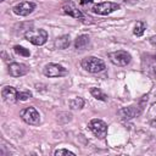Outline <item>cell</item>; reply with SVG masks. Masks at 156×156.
<instances>
[{
  "label": "cell",
  "mask_w": 156,
  "mask_h": 156,
  "mask_svg": "<svg viewBox=\"0 0 156 156\" xmlns=\"http://www.w3.org/2000/svg\"><path fill=\"white\" fill-rule=\"evenodd\" d=\"M80 65L85 71H88L90 73H100V72L105 71V68H106L105 62L101 58L95 57V56H88V57L83 58Z\"/></svg>",
  "instance_id": "cell-1"
},
{
  "label": "cell",
  "mask_w": 156,
  "mask_h": 156,
  "mask_svg": "<svg viewBox=\"0 0 156 156\" xmlns=\"http://www.w3.org/2000/svg\"><path fill=\"white\" fill-rule=\"evenodd\" d=\"M24 38L29 43L40 46V45H44L46 43V40H48V32L45 29H37V30L29 29V30H27L24 33Z\"/></svg>",
  "instance_id": "cell-2"
},
{
  "label": "cell",
  "mask_w": 156,
  "mask_h": 156,
  "mask_svg": "<svg viewBox=\"0 0 156 156\" xmlns=\"http://www.w3.org/2000/svg\"><path fill=\"white\" fill-rule=\"evenodd\" d=\"M21 118L27 123V124H30V126H38L40 123V115L39 112L35 110V107L33 106H29V107H26L21 111Z\"/></svg>",
  "instance_id": "cell-3"
},
{
  "label": "cell",
  "mask_w": 156,
  "mask_h": 156,
  "mask_svg": "<svg viewBox=\"0 0 156 156\" xmlns=\"http://www.w3.org/2000/svg\"><path fill=\"white\" fill-rule=\"evenodd\" d=\"M108 58L116 66H127L132 61V56L129 55V52H127L124 50H118V51L110 52Z\"/></svg>",
  "instance_id": "cell-4"
},
{
  "label": "cell",
  "mask_w": 156,
  "mask_h": 156,
  "mask_svg": "<svg viewBox=\"0 0 156 156\" xmlns=\"http://www.w3.org/2000/svg\"><path fill=\"white\" fill-rule=\"evenodd\" d=\"M121 6L117 2H112V1H105V2H100L93 6L91 11L96 15H101V16H106L112 13L113 11L118 10Z\"/></svg>",
  "instance_id": "cell-5"
},
{
  "label": "cell",
  "mask_w": 156,
  "mask_h": 156,
  "mask_svg": "<svg viewBox=\"0 0 156 156\" xmlns=\"http://www.w3.org/2000/svg\"><path fill=\"white\" fill-rule=\"evenodd\" d=\"M43 73L49 77V78H55V77H63V76H67V69L58 65V63H48L45 65L44 69H43Z\"/></svg>",
  "instance_id": "cell-6"
},
{
  "label": "cell",
  "mask_w": 156,
  "mask_h": 156,
  "mask_svg": "<svg viewBox=\"0 0 156 156\" xmlns=\"http://www.w3.org/2000/svg\"><path fill=\"white\" fill-rule=\"evenodd\" d=\"M89 129L93 132V134L95 136H98L99 139H104L107 135V126L104 121L94 118L89 122Z\"/></svg>",
  "instance_id": "cell-7"
},
{
  "label": "cell",
  "mask_w": 156,
  "mask_h": 156,
  "mask_svg": "<svg viewBox=\"0 0 156 156\" xmlns=\"http://www.w3.org/2000/svg\"><path fill=\"white\" fill-rule=\"evenodd\" d=\"M35 9V4L30 1H22L12 7V11L18 16H28Z\"/></svg>",
  "instance_id": "cell-8"
},
{
  "label": "cell",
  "mask_w": 156,
  "mask_h": 156,
  "mask_svg": "<svg viewBox=\"0 0 156 156\" xmlns=\"http://www.w3.org/2000/svg\"><path fill=\"white\" fill-rule=\"evenodd\" d=\"M62 10H63V12H65L66 15L72 16V17H74V18H77V20H80V21L85 20V16L83 15V12H82L80 10H78V7H77L72 1L65 2V4L62 5Z\"/></svg>",
  "instance_id": "cell-9"
},
{
  "label": "cell",
  "mask_w": 156,
  "mask_h": 156,
  "mask_svg": "<svg viewBox=\"0 0 156 156\" xmlns=\"http://www.w3.org/2000/svg\"><path fill=\"white\" fill-rule=\"evenodd\" d=\"M140 113H141V108L139 106H135V105H132V106H128V107H123V108H121L118 111V115L123 119H130V118L138 117Z\"/></svg>",
  "instance_id": "cell-10"
},
{
  "label": "cell",
  "mask_w": 156,
  "mask_h": 156,
  "mask_svg": "<svg viewBox=\"0 0 156 156\" xmlns=\"http://www.w3.org/2000/svg\"><path fill=\"white\" fill-rule=\"evenodd\" d=\"M9 73L12 77H22V76L28 73V67L23 63L12 62L9 65Z\"/></svg>",
  "instance_id": "cell-11"
},
{
  "label": "cell",
  "mask_w": 156,
  "mask_h": 156,
  "mask_svg": "<svg viewBox=\"0 0 156 156\" xmlns=\"http://www.w3.org/2000/svg\"><path fill=\"white\" fill-rule=\"evenodd\" d=\"M1 96L4 99L5 102L7 104H13L17 101V90L13 88V87H10V85H6L2 88L1 90Z\"/></svg>",
  "instance_id": "cell-12"
},
{
  "label": "cell",
  "mask_w": 156,
  "mask_h": 156,
  "mask_svg": "<svg viewBox=\"0 0 156 156\" xmlns=\"http://www.w3.org/2000/svg\"><path fill=\"white\" fill-rule=\"evenodd\" d=\"M90 44V39L88 35L82 34L79 37H77V39L74 40V48L77 50H85Z\"/></svg>",
  "instance_id": "cell-13"
},
{
  "label": "cell",
  "mask_w": 156,
  "mask_h": 156,
  "mask_svg": "<svg viewBox=\"0 0 156 156\" xmlns=\"http://www.w3.org/2000/svg\"><path fill=\"white\" fill-rule=\"evenodd\" d=\"M71 44V40H69V35H62L60 38H57L54 43L55 48L58 49V50H63V49H67Z\"/></svg>",
  "instance_id": "cell-14"
},
{
  "label": "cell",
  "mask_w": 156,
  "mask_h": 156,
  "mask_svg": "<svg viewBox=\"0 0 156 156\" xmlns=\"http://www.w3.org/2000/svg\"><path fill=\"white\" fill-rule=\"evenodd\" d=\"M90 94L98 100H101V101H106L107 100V95L99 88H91L90 89Z\"/></svg>",
  "instance_id": "cell-15"
},
{
  "label": "cell",
  "mask_w": 156,
  "mask_h": 156,
  "mask_svg": "<svg viewBox=\"0 0 156 156\" xmlns=\"http://www.w3.org/2000/svg\"><path fill=\"white\" fill-rule=\"evenodd\" d=\"M69 106L73 110H80L84 106V99L83 98H79V96L78 98H74V99H72L69 101Z\"/></svg>",
  "instance_id": "cell-16"
},
{
  "label": "cell",
  "mask_w": 156,
  "mask_h": 156,
  "mask_svg": "<svg viewBox=\"0 0 156 156\" xmlns=\"http://www.w3.org/2000/svg\"><path fill=\"white\" fill-rule=\"evenodd\" d=\"M145 29H146V24H145L143 21H139V22H136L133 33H134V35H136V37H141V35L144 34Z\"/></svg>",
  "instance_id": "cell-17"
},
{
  "label": "cell",
  "mask_w": 156,
  "mask_h": 156,
  "mask_svg": "<svg viewBox=\"0 0 156 156\" xmlns=\"http://www.w3.org/2000/svg\"><path fill=\"white\" fill-rule=\"evenodd\" d=\"M13 50H15V52H16L17 55H21V56H24V57H28V56L30 55L29 50H27L26 48L20 46V45H16V46L13 48Z\"/></svg>",
  "instance_id": "cell-18"
},
{
  "label": "cell",
  "mask_w": 156,
  "mask_h": 156,
  "mask_svg": "<svg viewBox=\"0 0 156 156\" xmlns=\"http://www.w3.org/2000/svg\"><path fill=\"white\" fill-rule=\"evenodd\" d=\"M29 98H32V93L30 91H17V100L26 101Z\"/></svg>",
  "instance_id": "cell-19"
},
{
  "label": "cell",
  "mask_w": 156,
  "mask_h": 156,
  "mask_svg": "<svg viewBox=\"0 0 156 156\" xmlns=\"http://www.w3.org/2000/svg\"><path fill=\"white\" fill-rule=\"evenodd\" d=\"M55 156H61V155H71V156H74V152L67 150V149H57L55 152H54Z\"/></svg>",
  "instance_id": "cell-20"
},
{
  "label": "cell",
  "mask_w": 156,
  "mask_h": 156,
  "mask_svg": "<svg viewBox=\"0 0 156 156\" xmlns=\"http://www.w3.org/2000/svg\"><path fill=\"white\" fill-rule=\"evenodd\" d=\"M150 43L156 46V37H151V38H150Z\"/></svg>",
  "instance_id": "cell-21"
},
{
  "label": "cell",
  "mask_w": 156,
  "mask_h": 156,
  "mask_svg": "<svg viewBox=\"0 0 156 156\" xmlns=\"http://www.w3.org/2000/svg\"><path fill=\"white\" fill-rule=\"evenodd\" d=\"M93 0H80V4L82 5H87V4H89V2H91Z\"/></svg>",
  "instance_id": "cell-22"
},
{
  "label": "cell",
  "mask_w": 156,
  "mask_h": 156,
  "mask_svg": "<svg viewBox=\"0 0 156 156\" xmlns=\"http://www.w3.org/2000/svg\"><path fill=\"white\" fill-rule=\"evenodd\" d=\"M0 1H4V0H0Z\"/></svg>",
  "instance_id": "cell-23"
}]
</instances>
